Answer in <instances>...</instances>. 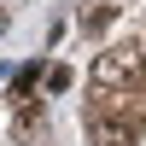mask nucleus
Returning <instances> with one entry per match:
<instances>
[{
    "label": "nucleus",
    "instance_id": "obj_7",
    "mask_svg": "<svg viewBox=\"0 0 146 146\" xmlns=\"http://www.w3.org/2000/svg\"><path fill=\"white\" fill-rule=\"evenodd\" d=\"M140 58H146V47H140Z\"/></svg>",
    "mask_w": 146,
    "mask_h": 146
},
{
    "label": "nucleus",
    "instance_id": "obj_6",
    "mask_svg": "<svg viewBox=\"0 0 146 146\" xmlns=\"http://www.w3.org/2000/svg\"><path fill=\"white\" fill-rule=\"evenodd\" d=\"M64 88H70V70L53 64V70H47V94H64Z\"/></svg>",
    "mask_w": 146,
    "mask_h": 146
},
{
    "label": "nucleus",
    "instance_id": "obj_5",
    "mask_svg": "<svg viewBox=\"0 0 146 146\" xmlns=\"http://www.w3.org/2000/svg\"><path fill=\"white\" fill-rule=\"evenodd\" d=\"M111 18H117L111 6H88V12H82V29H88V35H100V29H105Z\"/></svg>",
    "mask_w": 146,
    "mask_h": 146
},
{
    "label": "nucleus",
    "instance_id": "obj_3",
    "mask_svg": "<svg viewBox=\"0 0 146 146\" xmlns=\"http://www.w3.org/2000/svg\"><path fill=\"white\" fill-rule=\"evenodd\" d=\"M88 135H94V146H135V140H140L135 129L111 123V117H88Z\"/></svg>",
    "mask_w": 146,
    "mask_h": 146
},
{
    "label": "nucleus",
    "instance_id": "obj_2",
    "mask_svg": "<svg viewBox=\"0 0 146 146\" xmlns=\"http://www.w3.org/2000/svg\"><path fill=\"white\" fill-rule=\"evenodd\" d=\"M12 140L18 146H47V105L41 100H18L12 105Z\"/></svg>",
    "mask_w": 146,
    "mask_h": 146
},
{
    "label": "nucleus",
    "instance_id": "obj_1",
    "mask_svg": "<svg viewBox=\"0 0 146 146\" xmlns=\"http://www.w3.org/2000/svg\"><path fill=\"white\" fill-rule=\"evenodd\" d=\"M140 82H146V58H140V47H105L100 58H94V88L100 94H140Z\"/></svg>",
    "mask_w": 146,
    "mask_h": 146
},
{
    "label": "nucleus",
    "instance_id": "obj_4",
    "mask_svg": "<svg viewBox=\"0 0 146 146\" xmlns=\"http://www.w3.org/2000/svg\"><path fill=\"white\" fill-rule=\"evenodd\" d=\"M35 82H41V64H23L18 76H12V105H18V100H35Z\"/></svg>",
    "mask_w": 146,
    "mask_h": 146
}]
</instances>
